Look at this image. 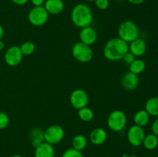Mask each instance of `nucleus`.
<instances>
[{"label":"nucleus","mask_w":158,"mask_h":157,"mask_svg":"<svg viewBox=\"0 0 158 157\" xmlns=\"http://www.w3.org/2000/svg\"><path fill=\"white\" fill-rule=\"evenodd\" d=\"M129 51V44L119 37L110 38L103 48V55L110 62L122 60L123 55Z\"/></svg>","instance_id":"nucleus-1"},{"label":"nucleus","mask_w":158,"mask_h":157,"mask_svg":"<svg viewBox=\"0 0 158 157\" xmlns=\"http://www.w3.org/2000/svg\"><path fill=\"white\" fill-rule=\"evenodd\" d=\"M70 18L77 27L82 29L91 26L94 15L90 7L84 3L77 4L71 11Z\"/></svg>","instance_id":"nucleus-2"},{"label":"nucleus","mask_w":158,"mask_h":157,"mask_svg":"<svg viewBox=\"0 0 158 157\" xmlns=\"http://www.w3.org/2000/svg\"><path fill=\"white\" fill-rule=\"evenodd\" d=\"M118 37L129 44L136 38H139L140 30L138 26L131 20H125L122 22L118 27Z\"/></svg>","instance_id":"nucleus-3"},{"label":"nucleus","mask_w":158,"mask_h":157,"mask_svg":"<svg viewBox=\"0 0 158 157\" xmlns=\"http://www.w3.org/2000/svg\"><path fill=\"white\" fill-rule=\"evenodd\" d=\"M127 119L124 112L120 109H115L109 114L106 120L108 128L115 132H121L125 129Z\"/></svg>","instance_id":"nucleus-4"},{"label":"nucleus","mask_w":158,"mask_h":157,"mask_svg":"<svg viewBox=\"0 0 158 157\" xmlns=\"http://www.w3.org/2000/svg\"><path fill=\"white\" fill-rule=\"evenodd\" d=\"M72 55L77 61L82 63H87L94 57V51L91 46L81 42H76L72 47Z\"/></svg>","instance_id":"nucleus-5"},{"label":"nucleus","mask_w":158,"mask_h":157,"mask_svg":"<svg viewBox=\"0 0 158 157\" xmlns=\"http://www.w3.org/2000/svg\"><path fill=\"white\" fill-rule=\"evenodd\" d=\"M28 19L31 25L40 27L47 22L49 13L43 6H34L28 14Z\"/></svg>","instance_id":"nucleus-6"},{"label":"nucleus","mask_w":158,"mask_h":157,"mask_svg":"<svg viewBox=\"0 0 158 157\" xmlns=\"http://www.w3.org/2000/svg\"><path fill=\"white\" fill-rule=\"evenodd\" d=\"M64 135V129L61 126L52 125L44 130V141L54 146L62 142Z\"/></svg>","instance_id":"nucleus-7"},{"label":"nucleus","mask_w":158,"mask_h":157,"mask_svg":"<svg viewBox=\"0 0 158 157\" xmlns=\"http://www.w3.org/2000/svg\"><path fill=\"white\" fill-rule=\"evenodd\" d=\"M146 135L143 127L133 125L129 128L127 134V141L130 144L134 147H139L142 146L144 137Z\"/></svg>","instance_id":"nucleus-8"},{"label":"nucleus","mask_w":158,"mask_h":157,"mask_svg":"<svg viewBox=\"0 0 158 157\" xmlns=\"http://www.w3.org/2000/svg\"><path fill=\"white\" fill-rule=\"evenodd\" d=\"M69 103L74 109L78 110L87 106L89 103V96L83 89H76L69 95Z\"/></svg>","instance_id":"nucleus-9"},{"label":"nucleus","mask_w":158,"mask_h":157,"mask_svg":"<svg viewBox=\"0 0 158 157\" xmlns=\"http://www.w3.org/2000/svg\"><path fill=\"white\" fill-rule=\"evenodd\" d=\"M23 55L19 46H12L6 49L4 55V60L6 64L11 67H15L19 65L23 60Z\"/></svg>","instance_id":"nucleus-10"},{"label":"nucleus","mask_w":158,"mask_h":157,"mask_svg":"<svg viewBox=\"0 0 158 157\" xmlns=\"http://www.w3.org/2000/svg\"><path fill=\"white\" fill-rule=\"evenodd\" d=\"M79 38L80 42L87 45V46H93L95 44L97 40V32L94 28L92 26H86V27L80 29L79 32Z\"/></svg>","instance_id":"nucleus-11"},{"label":"nucleus","mask_w":158,"mask_h":157,"mask_svg":"<svg viewBox=\"0 0 158 157\" xmlns=\"http://www.w3.org/2000/svg\"><path fill=\"white\" fill-rule=\"evenodd\" d=\"M139 82L140 80H139L138 75L132 73L130 71L123 74L121 80H120V83H121L123 89L126 91H129V92L137 89L139 85Z\"/></svg>","instance_id":"nucleus-12"},{"label":"nucleus","mask_w":158,"mask_h":157,"mask_svg":"<svg viewBox=\"0 0 158 157\" xmlns=\"http://www.w3.org/2000/svg\"><path fill=\"white\" fill-rule=\"evenodd\" d=\"M107 139V132L103 128H95L90 132L89 140L93 145L100 146Z\"/></svg>","instance_id":"nucleus-13"},{"label":"nucleus","mask_w":158,"mask_h":157,"mask_svg":"<svg viewBox=\"0 0 158 157\" xmlns=\"http://www.w3.org/2000/svg\"><path fill=\"white\" fill-rule=\"evenodd\" d=\"M147 51V43L143 38H137L129 43V52L135 57H140Z\"/></svg>","instance_id":"nucleus-14"},{"label":"nucleus","mask_w":158,"mask_h":157,"mask_svg":"<svg viewBox=\"0 0 158 157\" xmlns=\"http://www.w3.org/2000/svg\"><path fill=\"white\" fill-rule=\"evenodd\" d=\"M35 157H54L55 156V149L52 145L43 142L41 144L35 148L34 151Z\"/></svg>","instance_id":"nucleus-15"},{"label":"nucleus","mask_w":158,"mask_h":157,"mask_svg":"<svg viewBox=\"0 0 158 157\" xmlns=\"http://www.w3.org/2000/svg\"><path fill=\"white\" fill-rule=\"evenodd\" d=\"M43 7L49 15H58L64 9V2L63 0H46Z\"/></svg>","instance_id":"nucleus-16"},{"label":"nucleus","mask_w":158,"mask_h":157,"mask_svg":"<svg viewBox=\"0 0 158 157\" xmlns=\"http://www.w3.org/2000/svg\"><path fill=\"white\" fill-rule=\"evenodd\" d=\"M29 140L31 145L35 148L44 141V131L40 128L36 127L31 129L29 132Z\"/></svg>","instance_id":"nucleus-17"},{"label":"nucleus","mask_w":158,"mask_h":157,"mask_svg":"<svg viewBox=\"0 0 158 157\" xmlns=\"http://www.w3.org/2000/svg\"><path fill=\"white\" fill-rule=\"evenodd\" d=\"M150 115L145 109H140L137 111L134 115V123L136 126L144 127L149 123Z\"/></svg>","instance_id":"nucleus-18"},{"label":"nucleus","mask_w":158,"mask_h":157,"mask_svg":"<svg viewBox=\"0 0 158 157\" xmlns=\"http://www.w3.org/2000/svg\"><path fill=\"white\" fill-rule=\"evenodd\" d=\"M144 109L150 116L158 117V96H153L148 99L145 103Z\"/></svg>","instance_id":"nucleus-19"},{"label":"nucleus","mask_w":158,"mask_h":157,"mask_svg":"<svg viewBox=\"0 0 158 157\" xmlns=\"http://www.w3.org/2000/svg\"><path fill=\"white\" fill-rule=\"evenodd\" d=\"M88 140L83 134H77L72 139V148L77 150L82 151L86 147Z\"/></svg>","instance_id":"nucleus-20"},{"label":"nucleus","mask_w":158,"mask_h":157,"mask_svg":"<svg viewBox=\"0 0 158 157\" xmlns=\"http://www.w3.org/2000/svg\"><path fill=\"white\" fill-rule=\"evenodd\" d=\"M142 145L148 150H154L158 146V137L154 133L146 135Z\"/></svg>","instance_id":"nucleus-21"},{"label":"nucleus","mask_w":158,"mask_h":157,"mask_svg":"<svg viewBox=\"0 0 158 157\" xmlns=\"http://www.w3.org/2000/svg\"><path fill=\"white\" fill-rule=\"evenodd\" d=\"M146 69V63L140 58H136L132 63L130 64L129 71L136 75H140Z\"/></svg>","instance_id":"nucleus-22"},{"label":"nucleus","mask_w":158,"mask_h":157,"mask_svg":"<svg viewBox=\"0 0 158 157\" xmlns=\"http://www.w3.org/2000/svg\"><path fill=\"white\" fill-rule=\"evenodd\" d=\"M77 115H78V117L80 118V120L86 122V123H89V122L92 121L94 119V112L90 108L86 106V107L78 109L77 110Z\"/></svg>","instance_id":"nucleus-23"},{"label":"nucleus","mask_w":158,"mask_h":157,"mask_svg":"<svg viewBox=\"0 0 158 157\" xmlns=\"http://www.w3.org/2000/svg\"><path fill=\"white\" fill-rule=\"evenodd\" d=\"M19 48L23 55H30L35 52V45L32 42L26 41L23 42Z\"/></svg>","instance_id":"nucleus-24"},{"label":"nucleus","mask_w":158,"mask_h":157,"mask_svg":"<svg viewBox=\"0 0 158 157\" xmlns=\"http://www.w3.org/2000/svg\"><path fill=\"white\" fill-rule=\"evenodd\" d=\"M62 157H84L81 151L77 150L73 148H69L63 152Z\"/></svg>","instance_id":"nucleus-25"},{"label":"nucleus","mask_w":158,"mask_h":157,"mask_svg":"<svg viewBox=\"0 0 158 157\" xmlns=\"http://www.w3.org/2000/svg\"><path fill=\"white\" fill-rule=\"evenodd\" d=\"M9 124V117L6 112L0 111V130L5 129Z\"/></svg>","instance_id":"nucleus-26"},{"label":"nucleus","mask_w":158,"mask_h":157,"mask_svg":"<svg viewBox=\"0 0 158 157\" xmlns=\"http://www.w3.org/2000/svg\"><path fill=\"white\" fill-rule=\"evenodd\" d=\"M96 6L100 10H105L107 9L110 6V1L109 0H95Z\"/></svg>","instance_id":"nucleus-27"},{"label":"nucleus","mask_w":158,"mask_h":157,"mask_svg":"<svg viewBox=\"0 0 158 157\" xmlns=\"http://www.w3.org/2000/svg\"><path fill=\"white\" fill-rule=\"evenodd\" d=\"M122 59L124 61L125 63H127V64H131V63H132L134 61V60L136 59V57L134 56V55H133L132 53H131V52H129L128 51L127 52L126 54H125L124 55H123V58Z\"/></svg>","instance_id":"nucleus-28"},{"label":"nucleus","mask_w":158,"mask_h":157,"mask_svg":"<svg viewBox=\"0 0 158 157\" xmlns=\"http://www.w3.org/2000/svg\"><path fill=\"white\" fill-rule=\"evenodd\" d=\"M151 131H152V133L158 137V117L156 118V119H154L151 125Z\"/></svg>","instance_id":"nucleus-29"},{"label":"nucleus","mask_w":158,"mask_h":157,"mask_svg":"<svg viewBox=\"0 0 158 157\" xmlns=\"http://www.w3.org/2000/svg\"><path fill=\"white\" fill-rule=\"evenodd\" d=\"M30 2L34 6H43L46 0H30Z\"/></svg>","instance_id":"nucleus-30"},{"label":"nucleus","mask_w":158,"mask_h":157,"mask_svg":"<svg viewBox=\"0 0 158 157\" xmlns=\"http://www.w3.org/2000/svg\"><path fill=\"white\" fill-rule=\"evenodd\" d=\"M11 1L17 6H24L29 0H11Z\"/></svg>","instance_id":"nucleus-31"},{"label":"nucleus","mask_w":158,"mask_h":157,"mask_svg":"<svg viewBox=\"0 0 158 157\" xmlns=\"http://www.w3.org/2000/svg\"><path fill=\"white\" fill-rule=\"evenodd\" d=\"M131 4L134 5V6H138V5L143 4L145 2V0H128Z\"/></svg>","instance_id":"nucleus-32"},{"label":"nucleus","mask_w":158,"mask_h":157,"mask_svg":"<svg viewBox=\"0 0 158 157\" xmlns=\"http://www.w3.org/2000/svg\"><path fill=\"white\" fill-rule=\"evenodd\" d=\"M4 34H5L4 28L2 27V25H0V40L2 39L3 36H4Z\"/></svg>","instance_id":"nucleus-33"},{"label":"nucleus","mask_w":158,"mask_h":157,"mask_svg":"<svg viewBox=\"0 0 158 157\" xmlns=\"http://www.w3.org/2000/svg\"><path fill=\"white\" fill-rule=\"evenodd\" d=\"M5 46H6V45H5L4 42L2 40H0V51L3 50L5 49Z\"/></svg>","instance_id":"nucleus-34"},{"label":"nucleus","mask_w":158,"mask_h":157,"mask_svg":"<svg viewBox=\"0 0 158 157\" xmlns=\"http://www.w3.org/2000/svg\"><path fill=\"white\" fill-rule=\"evenodd\" d=\"M11 157H23V156L21 155H12Z\"/></svg>","instance_id":"nucleus-35"},{"label":"nucleus","mask_w":158,"mask_h":157,"mask_svg":"<svg viewBox=\"0 0 158 157\" xmlns=\"http://www.w3.org/2000/svg\"><path fill=\"white\" fill-rule=\"evenodd\" d=\"M127 157H139V156H137V155H128Z\"/></svg>","instance_id":"nucleus-36"},{"label":"nucleus","mask_w":158,"mask_h":157,"mask_svg":"<svg viewBox=\"0 0 158 157\" xmlns=\"http://www.w3.org/2000/svg\"><path fill=\"white\" fill-rule=\"evenodd\" d=\"M84 1H86V2H94L95 0H84Z\"/></svg>","instance_id":"nucleus-37"},{"label":"nucleus","mask_w":158,"mask_h":157,"mask_svg":"<svg viewBox=\"0 0 158 157\" xmlns=\"http://www.w3.org/2000/svg\"><path fill=\"white\" fill-rule=\"evenodd\" d=\"M107 157H110V156H107Z\"/></svg>","instance_id":"nucleus-38"}]
</instances>
